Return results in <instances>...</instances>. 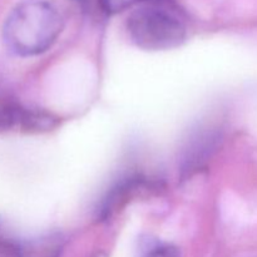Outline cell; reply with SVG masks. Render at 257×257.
I'll return each instance as SVG.
<instances>
[{"label": "cell", "mask_w": 257, "mask_h": 257, "mask_svg": "<svg viewBox=\"0 0 257 257\" xmlns=\"http://www.w3.org/2000/svg\"><path fill=\"white\" fill-rule=\"evenodd\" d=\"M64 28L59 10L47 0H24L12 9L3 25L8 49L20 57L47 52Z\"/></svg>", "instance_id": "6da1fadb"}, {"label": "cell", "mask_w": 257, "mask_h": 257, "mask_svg": "<svg viewBox=\"0 0 257 257\" xmlns=\"http://www.w3.org/2000/svg\"><path fill=\"white\" fill-rule=\"evenodd\" d=\"M127 30L132 42L146 50L175 49L186 39L182 20L161 4L137 8L128 18Z\"/></svg>", "instance_id": "7a4b0ae2"}, {"label": "cell", "mask_w": 257, "mask_h": 257, "mask_svg": "<svg viewBox=\"0 0 257 257\" xmlns=\"http://www.w3.org/2000/svg\"><path fill=\"white\" fill-rule=\"evenodd\" d=\"M57 118L42 110L29 109L12 98L0 97V132L20 130L40 132L55 127Z\"/></svg>", "instance_id": "3957f363"}, {"label": "cell", "mask_w": 257, "mask_h": 257, "mask_svg": "<svg viewBox=\"0 0 257 257\" xmlns=\"http://www.w3.org/2000/svg\"><path fill=\"white\" fill-rule=\"evenodd\" d=\"M218 140H220V133L215 128L205 127L198 130L188 140L185 152H183V175H192L201 170L216 151Z\"/></svg>", "instance_id": "277c9868"}, {"label": "cell", "mask_w": 257, "mask_h": 257, "mask_svg": "<svg viewBox=\"0 0 257 257\" xmlns=\"http://www.w3.org/2000/svg\"><path fill=\"white\" fill-rule=\"evenodd\" d=\"M148 187H150V182L147 178L141 175L130 176V177L122 180L109 191L107 197L103 200L102 205L98 210L100 218L107 220L108 217L114 215L119 208L127 205L130 198H133L137 193L143 190H147Z\"/></svg>", "instance_id": "5b68a950"}, {"label": "cell", "mask_w": 257, "mask_h": 257, "mask_svg": "<svg viewBox=\"0 0 257 257\" xmlns=\"http://www.w3.org/2000/svg\"><path fill=\"white\" fill-rule=\"evenodd\" d=\"M143 2V0H98L102 9L109 14H115L125 10L127 8L137 4V3Z\"/></svg>", "instance_id": "8992f818"}, {"label": "cell", "mask_w": 257, "mask_h": 257, "mask_svg": "<svg viewBox=\"0 0 257 257\" xmlns=\"http://www.w3.org/2000/svg\"><path fill=\"white\" fill-rule=\"evenodd\" d=\"M145 257H182L181 251L173 245H158L148 251Z\"/></svg>", "instance_id": "52a82bcc"}, {"label": "cell", "mask_w": 257, "mask_h": 257, "mask_svg": "<svg viewBox=\"0 0 257 257\" xmlns=\"http://www.w3.org/2000/svg\"><path fill=\"white\" fill-rule=\"evenodd\" d=\"M19 246L14 245L0 232V257H18Z\"/></svg>", "instance_id": "ba28073f"}]
</instances>
